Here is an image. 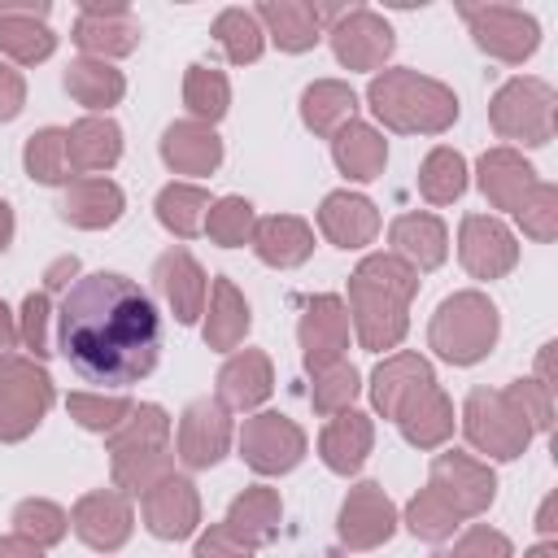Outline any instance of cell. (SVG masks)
<instances>
[{"instance_id": "ac0fdd59", "label": "cell", "mask_w": 558, "mask_h": 558, "mask_svg": "<svg viewBox=\"0 0 558 558\" xmlns=\"http://www.w3.org/2000/svg\"><path fill=\"white\" fill-rule=\"evenodd\" d=\"M157 288L166 292V301H170V310H174L179 323H192V318L201 314L205 275H201V266L187 257V248L161 253V262H157Z\"/></svg>"}, {"instance_id": "4dcf8cb0", "label": "cell", "mask_w": 558, "mask_h": 558, "mask_svg": "<svg viewBox=\"0 0 558 558\" xmlns=\"http://www.w3.org/2000/svg\"><path fill=\"white\" fill-rule=\"evenodd\" d=\"M336 161H340V170L349 179H375L384 170V140L371 126L349 118L340 126V135H336Z\"/></svg>"}, {"instance_id": "5b68a950", "label": "cell", "mask_w": 558, "mask_h": 558, "mask_svg": "<svg viewBox=\"0 0 558 558\" xmlns=\"http://www.w3.org/2000/svg\"><path fill=\"white\" fill-rule=\"evenodd\" d=\"M52 401V379L22 362V357H0V440H22L48 410Z\"/></svg>"}, {"instance_id": "1f68e13d", "label": "cell", "mask_w": 558, "mask_h": 558, "mask_svg": "<svg viewBox=\"0 0 558 558\" xmlns=\"http://www.w3.org/2000/svg\"><path fill=\"white\" fill-rule=\"evenodd\" d=\"M397 418H401L405 440H414V445H436V440L453 427V418H449V401L436 392V384L423 388L414 401H405V405L397 410Z\"/></svg>"}, {"instance_id": "ffe728a7", "label": "cell", "mask_w": 558, "mask_h": 558, "mask_svg": "<svg viewBox=\"0 0 558 558\" xmlns=\"http://www.w3.org/2000/svg\"><path fill=\"white\" fill-rule=\"evenodd\" d=\"M253 248H257V257L262 262H270V266H296V262H305L310 257V248H314V235H310V227L301 222V218H262L257 227H253Z\"/></svg>"}, {"instance_id": "2e32d148", "label": "cell", "mask_w": 558, "mask_h": 558, "mask_svg": "<svg viewBox=\"0 0 558 558\" xmlns=\"http://www.w3.org/2000/svg\"><path fill=\"white\" fill-rule=\"evenodd\" d=\"M349 340V323H344V310L336 296H318L310 301L305 310V323H301V344H305V366L310 371H327L336 362V353L344 349Z\"/></svg>"}, {"instance_id": "cb8c5ba5", "label": "cell", "mask_w": 558, "mask_h": 558, "mask_svg": "<svg viewBox=\"0 0 558 558\" xmlns=\"http://www.w3.org/2000/svg\"><path fill=\"white\" fill-rule=\"evenodd\" d=\"M480 187H484V196H488L493 205L519 209V201H523L536 183H532V166H523L514 153L497 148V153H488V157L480 161Z\"/></svg>"}, {"instance_id": "f546056e", "label": "cell", "mask_w": 558, "mask_h": 558, "mask_svg": "<svg viewBox=\"0 0 558 558\" xmlns=\"http://www.w3.org/2000/svg\"><path fill=\"white\" fill-rule=\"evenodd\" d=\"M366 449H371V423H366L362 414H340V418L323 432V462H327L331 471H340V475L357 471L362 458H366Z\"/></svg>"}, {"instance_id": "7c38bea8", "label": "cell", "mask_w": 558, "mask_h": 558, "mask_svg": "<svg viewBox=\"0 0 558 558\" xmlns=\"http://www.w3.org/2000/svg\"><path fill=\"white\" fill-rule=\"evenodd\" d=\"M74 532L92 545V549H118L131 536V506L122 493H87L74 506Z\"/></svg>"}, {"instance_id": "60d3db41", "label": "cell", "mask_w": 558, "mask_h": 558, "mask_svg": "<svg viewBox=\"0 0 558 558\" xmlns=\"http://www.w3.org/2000/svg\"><path fill=\"white\" fill-rule=\"evenodd\" d=\"M301 105H305V122L314 131H331V122L353 113V92L344 83H314Z\"/></svg>"}, {"instance_id": "91938a15", "label": "cell", "mask_w": 558, "mask_h": 558, "mask_svg": "<svg viewBox=\"0 0 558 558\" xmlns=\"http://www.w3.org/2000/svg\"><path fill=\"white\" fill-rule=\"evenodd\" d=\"M327 558H340V554H327Z\"/></svg>"}, {"instance_id": "816d5d0a", "label": "cell", "mask_w": 558, "mask_h": 558, "mask_svg": "<svg viewBox=\"0 0 558 558\" xmlns=\"http://www.w3.org/2000/svg\"><path fill=\"white\" fill-rule=\"evenodd\" d=\"M449 558H510V545H506V536H497V532H488V527H475V532L462 541V549L449 554Z\"/></svg>"}, {"instance_id": "8992f818", "label": "cell", "mask_w": 558, "mask_h": 558, "mask_svg": "<svg viewBox=\"0 0 558 558\" xmlns=\"http://www.w3.org/2000/svg\"><path fill=\"white\" fill-rule=\"evenodd\" d=\"M523 405L514 401V392H484L475 388L471 401H466V432L480 449L497 453V458H514L523 445H527V423H523Z\"/></svg>"}, {"instance_id": "836d02e7", "label": "cell", "mask_w": 558, "mask_h": 558, "mask_svg": "<svg viewBox=\"0 0 558 558\" xmlns=\"http://www.w3.org/2000/svg\"><path fill=\"white\" fill-rule=\"evenodd\" d=\"M262 17L275 26L279 48L301 52V48H314V39H318V17H331V13L314 9V4H262Z\"/></svg>"}, {"instance_id": "e575fe53", "label": "cell", "mask_w": 558, "mask_h": 558, "mask_svg": "<svg viewBox=\"0 0 558 558\" xmlns=\"http://www.w3.org/2000/svg\"><path fill=\"white\" fill-rule=\"evenodd\" d=\"M65 92L87 109H105L122 96V74L109 70L105 61H74L65 74Z\"/></svg>"}, {"instance_id": "ee69618b", "label": "cell", "mask_w": 558, "mask_h": 558, "mask_svg": "<svg viewBox=\"0 0 558 558\" xmlns=\"http://www.w3.org/2000/svg\"><path fill=\"white\" fill-rule=\"evenodd\" d=\"M405 519H410V532H414V536H427V541L449 536V532H453V523H458V514H453V510H449L432 488H423V493L410 501Z\"/></svg>"}, {"instance_id": "d4e9b609", "label": "cell", "mask_w": 558, "mask_h": 558, "mask_svg": "<svg viewBox=\"0 0 558 558\" xmlns=\"http://www.w3.org/2000/svg\"><path fill=\"white\" fill-rule=\"evenodd\" d=\"M61 214H65L74 227H109V222H118V214H122V192H118L109 179H78V183L65 192Z\"/></svg>"}, {"instance_id": "30bf717a", "label": "cell", "mask_w": 558, "mask_h": 558, "mask_svg": "<svg viewBox=\"0 0 558 558\" xmlns=\"http://www.w3.org/2000/svg\"><path fill=\"white\" fill-rule=\"evenodd\" d=\"M453 514H471V510H484L493 501V475L475 462H466L462 453H445L436 458L432 466V484H427Z\"/></svg>"}, {"instance_id": "44dd1931", "label": "cell", "mask_w": 558, "mask_h": 558, "mask_svg": "<svg viewBox=\"0 0 558 558\" xmlns=\"http://www.w3.org/2000/svg\"><path fill=\"white\" fill-rule=\"evenodd\" d=\"M318 222H323V231H327L340 248H357V244H366V240L375 235V227H379V218H375L371 201L349 196V192L327 196V201H323V209H318Z\"/></svg>"}, {"instance_id": "8fae6325", "label": "cell", "mask_w": 558, "mask_h": 558, "mask_svg": "<svg viewBox=\"0 0 558 558\" xmlns=\"http://www.w3.org/2000/svg\"><path fill=\"white\" fill-rule=\"evenodd\" d=\"M462 17L475 26L480 48L506 57V61H523L536 48V22L519 9H462Z\"/></svg>"}, {"instance_id": "f5cc1de1", "label": "cell", "mask_w": 558, "mask_h": 558, "mask_svg": "<svg viewBox=\"0 0 558 558\" xmlns=\"http://www.w3.org/2000/svg\"><path fill=\"white\" fill-rule=\"evenodd\" d=\"M17 109H22V78H17L13 70L0 65V122L13 118Z\"/></svg>"}, {"instance_id": "5bb4252c", "label": "cell", "mask_w": 558, "mask_h": 558, "mask_svg": "<svg viewBox=\"0 0 558 558\" xmlns=\"http://www.w3.org/2000/svg\"><path fill=\"white\" fill-rule=\"evenodd\" d=\"M392 523H397V514H392L388 497L379 493V484H357L349 493L344 510H340V536L349 545H357V549H371V545L388 541Z\"/></svg>"}, {"instance_id": "83f0119b", "label": "cell", "mask_w": 558, "mask_h": 558, "mask_svg": "<svg viewBox=\"0 0 558 558\" xmlns=\"http://www.w3.org/2000/svg\"><path fill=\"white\" fill-rule=\"evenodd\" d=\"M227 527L244 541V545H262L279 532V497L270 488H248L244 497L231 501L227 510Z\"/></svg>"}, {"instance_id": "277c9868", "label": "cell", "mask_w": 558, "mask_h": 558, "mask_svg": "<svg viewBox=\"0 0 558 558\" xmlns=\"http://www.w3.org/2000/svg\"><path fill=\"white\" fill-rule=\"evenodd\" d=\"M497 336V310L475 296V292H462V296H449L440 310H436V323H432V349L445 357V362H475L488 353Z\"/></svg>"}, {"instance_id": "8d00e7d4", "label": "cell", "mask_w": 558, "mask_h": 558, "mask_svg": "<svg viewBox=\"0 0 558 558\" xmlns=\"http://www.w3.org/2000/svg\"><path fill=\"white\" fill-rule=\"evenodd\" d=\"M22 161H26L31 179H39V183H61V179H70L65 131H57V126H48V131H35V135L26 140V153H22Z\"/></svg>"}, {"instance_id": "d590c367", "label": "cell", "mask_w": 558, "mask_h": 558, "mask_svg": "<svg viewBox=\"0 0 558 558\" xmlns=\"http://www.w3.org/2000/svg\"><path fill=\"white\" fill-rule=\"evenodd\" d=\"M205 209H209V196L201 187H187V183H170L161 196H157V218L174 231V235H196L205 227Z\"/></svg>"}, {"instance_id": "9c48e42d", "label": "cell", "mask_w": 558, "mask_h": 558, "mask_svg": "<svg viewBox=\"0 0 558 558\" xmlns=\"http://www.w3.org/2000/svg\"><path fill=\"white\" fill-rule=\"evenodd\" d=\"M227 440H231V423L222 401H192L179 423V458L187 466H214L227 453Z\"/></svg>"}, {"instance_id": "6da1fadb", "label": "cell", "mask_w": 558, "mask_h": 558, "mask_svg": "<svg viewBox=\"0 0 558 558\" xmlns=\"http://www.w3.org/2000/svg\"><path fill=\"white\" fill-rule=\"evenodd\" d=\"M57 353L87 384H140L161 353V318L153 296L118 270L74 279L57 310Z\"/></svg>"}, {"instance_id": "9a60e30c", "label": "cell", "mask_w": 558, "mask_h": 558, "mask_svg": "<svg viewBox=\"0 0 558 558\" xmlns=\"http://www.w3.org/2000/svg\"><path fill=\"white\" fill-rule=\"evenodd\" d=\"M462 262L480 279H497L514 266V240L493 218H466L462 222Z\"/></svg>"}, {"instance_id": "681fc988", "label": "cell", "mask_w": 558, "mask_h": 558, "mask_svg": "<svg viewBox=\"0 0 558 558\" xmlns=\"http://www.w3.org/2000/svg\"><path fill=\"white\" fill-rule=\"evenodd\" d=\"M196 558H253V545H244L227 523L209 527V536L196 541Z\"/></svg>"}, {"instance_id": "4fadbf2b", "label": "cell", "mask_w": 558, "mask_h": 558, "mask_svg": "<svg viewBox=\"0 0 558 558\" xmlns=\"http://www.w3.org/2000/svg\"><path fill=\"white\" fill-rule=\"evenodd\" d=\"M144 519L157 536L179 541L196 527V493L179 475H161L153 488H144Z\"/></svg>"}, {"instance_id": "680465c9", "label": "cell", "mask_w": 558, "mask_h": 558, "mask_svg": "<svg viewBox=\"0 0 558 558\" xmlns=\"http://www.w3.org/2000/svg\"><path fill=\"white\" fill-rule=\"evenodd\" d=\"M436 558H449V554H436Z\"/></svg>"}, {"instance_id": "f907efd6", "label": "cell", "mask_w": 558, "mask_h": 558, "mask_svg": "<svg viewBox=\"0 0 558 558\" xmlns=\"http://www.w3.org/2000/svg\"><path fill=\"white\" fill-rule=\"evenodd\" d=\"M44 314H48V296H44V292H31L26 305H22V340H26V349H35V353H48Z\"/></svg>"}, {"instance_id": "74e56055", "label": "cell", "mask_w": 558, "mask_h": 558, "mask_svg": "<svg viewBox=\"0 0 558 558\" xmlns=\"http://www.w3.org/2000/svg\"><path fill=\"white\" fill-rule=\"evenodd\" d=\"M244 327H248V305L240 301V292H235L227 279H218V283H214V314H209L205 340H209L214 349H231V344L244 336Z\"/></svg>"}, {"instance_id": "f1b7e54d", "label": "cell", "mask_w": 558, "mask_h": 558, "mask_svg": "<svg viewBox=\"0 0 558 558\" xmlns=\"http://www.w3.org/2000/svg\"><path fill=\"white\" fill-rule=\"evenodd\" d=\"M266 392H270V366H266L262 353H240V357H231V362L222 366V375H218V397H222L227 405H235V410L257 405Z\"/></svg>"}, {"instance_id": "bcb514c9", "label": "cell", "mask_w": 558, "mask_h": 558, "mask_svg": "<svg viewBox=\"0 0 558 558\" xmlns=\"http://www.w3.org/2000/svg\"><path fill=\"white\" fill-rule=\"evenodd\" d=\"M70 414L83 423V427H92V432H105V427H118L122 423V414H131V405H126V397H83V392H74L70 397Z\"/></svg>"}, {"instance_id": "9f6ffc18", "label": "cell", "mask_w": 558, "mask_h": 558, "mask_svg": "<svg viewBox=\"0 0 558 558\" xmlns=\"http://www.w3.org/2000/svg\"><path fill=\"white\" fill-rule=\"evenodd\" d=\"M9 235H13V214H9V205L0 201V248L9 244Z\"/></svg>"}, {"instance_id": "7dc6e473", "label": "cell", "mask_w": 558, "mask_h": 558, "mask_svg": "<svg viewBox=\"0 0 558 558\" xmlns=\"http://www.w3.org/2000/svg\"><path fill=\"white\" fill-rule=\"evenodd\" d=\"M353 392H357L353 366H327L323 379L314 384V405H318V410H336L340 401H353Z\"/></svg>"}, {"instance_id": "e0dca14e", "label": "cell", "mask_w": 558, "mask_h": 558, "mask_svg": "<svg viewBox=\"0 0 558 558\" xmlns=\"http://www.w3.org/2000/svg\"><path fill=\"white\" fill-rule=\"evenodd\" d=\"M331 44H336V57H340V61H349V65H357V70H371V65H379V61L392 52V31H388L375 13L353 9V13L331 31Z\"/></svg>"}, {"instance_id": "7402d4cb", "label": "cell", "mask_w": 558, "mask_h": 558, "mask_svg": "<svg viewBox=\"0 0 558 558\" xmlns=\"http://www.w3.org/2000/svg\"><path fill=\"white\" fill-rule=\"evenodd\" d=\"M65 153L74 170H105L122 153V131L109 118H83L74 131H65Z\"/></svg>"}, {"instance_id": "7bdbcfd3", "label": "cell", "mask_w": 558, "mask_h": 558, "mask_svg": "<svg viewBox=\"0 0 558 558\" xmlns=\"http://www.w3.org/2000/svg\"><path fill=\"white\" fill-rule=\"evenodd\" d=\"M13 523H17V536H26L35 545H52L65 536V514L52 501H22Z\"/></svg>"}, {"instance_id": "f35d334b", "label": "cell", "mask_w": 558, "mask_h": 558, "mask_svg": "<svg viewBox=\"0 0 558 558\" xmlns=\"http://www.w3.org/2000/svg\"><path fill=\"white\" fill-rule=\"evenodd\" d=\"M418 187H423V196H427L432 205L453 201V196L466 187V166H462V157H458V153H449V148H436V153L423 161Z\"/></svg>"}, {"instance_id": "ba28073f", "label": "cell", "mask_w": 558, "mask_h": 558, "mask_svg": "<svg viewBox=\"0 0 558 558\" xmlns=\"http://www.w3.org/2000/svg\"><path fill=\"white\" fill-rule=\"evenodd\" d=\"M240 449H244V462L262 475H275V471H288L301 462L305 453V436L283 418V414H257L244 423V436H240Z\"/></svg>"}, {"instance_id": "d6a6232c", "label": "cell", "mask_w": 558, "mask_h": 558, "mask_svg": "<svg viewBox=\"0 0 558 558\" xmlns=\"http://www.w3.org/2000/svg\"><path fill=\"white\" fill-rule=\"evenodd\" d=\"M392 244H397L410 262H418L423 270H432V266L445 262V227H440L436 218H427V214L397 218V227H392Z\"/></svg>"}, {"instance_id": "4316f807", "label": "cell", "mask_w": 558, "mask_h": 558, "mask_svg": "<svg viewBox=\"0 0 558 558\" xmlns=\"http://www.w3.org/2000/svg\"><path fill=\"white\" fill-rule=\"evenodd\" d=\"M135 35L140 26L122 13V9H100V4H87L74 39L87 48V52H131L135 48Z\"/></svg>"}, {"instance_id": "f6af8a7d", "label": "cell", "mask_w": 558, "mask_h": 558, "mask_svg": "<svg viewBox=\"0 0 558 558\" xmlns=\"http://www.w3.org/2000/svg\"><path fill=\"white\" fill-rule=\"evenodd\" d=\"M253 231V205L248 201H240V196H227V201H218L214 209H209V235L218 240V244H244V235Z\"/></svg>"}, {"instance_id": "db71d44e", "label": "cell", "mask_w": 558, "mask_h": 558, "mask_svg": "<svg viewBox=\"0 0 558 558\" xmlns=\"http://www.w3.org/2000/svg\"><path fill=\"white\" fill-rule=\"evenodd\" d=\"M0 558H39V545L26 536H9V541H0Z\"/></svg>"}, {"instance_id": "52a82bcc", "label": "cell", "mask_w": 558, "mask_h": 558, "mask_svg": "<svg viewBox=\"0 0 558 558\" xmlns=\"http://www.w3.org/2000/svg\"><path fill=\"white\" fill-rule=\"evenodd\" d=\"M549 113H554V92L541 78H514L493 100V126L506 140L545 144L549 140Z\"/></svg>"}, {"instance_id": "7a4b0ae2", "label": "cell", "mask_w": 558, "mask_h": 558, "mask_svg": "<svg viewBox=\"0 0 558 558\" xmlns=\"http://www.w3.org/2000/svg\"><path fill=\"white\" fill-rule=\"evenodd\" d=\"M414 292V275L397 257H371L353 275V314L366 349H388L405 331V296Z\"/></svg>"}, {"instance_id": "6f0895ef", "label": "cell", "mask_w": 558, "mask_h": 558, "mask_svg": "<svg viewBox=\"0 0 558 558\" xmlns=\"http://www.w3.org/2000/svg\"><path fill=\"white\" fill-rule=\"evenodd\" d=\"M527 558H554V549H549V545H541V549H536V554H527Z\"/></svg>"}, {"instance_id": "3957f363", "label": "cell", "mask_w": 558, "mask_h": 558, "mask_svg": "<svg viewBox=\"0 0 558 558\" xmlns=\"http://www.w3.org/2000/svg\"><path fill=\"white\" fill-rule=\"evenodd\" d=\"M371 105L397 131H440L458 113L453 92H445L440 83L418 78L410 70H392V74L375 78L371 83Z\"/></svg>"}, {"instance_id": "11a10c76", "label": "cell", "mask_w": 558, "mask_h": 558, "mask_svg": "<svg viewBox=\"0 0 558 558\" xmlns=\"http://www.w3.org/2000/svg\"><path fill=\"white\" fill-rule=\"evenodd\" d=\"M13 344V323H9V310L0 305V353Z\"/></svg>"}, {"instance_id": "d6986e66", "label": "cell", "mask_w": 558, "mask_h": 558, "mask_svg": "<svg viewBox=\"0 0 558 558\" xmlns=\"http://www.w3.org/2000/svg\"><path fill=\"white\" fill-rule=\"evenodd\" d=\"M48 4H0V48L13 52L17 61H44L52 52V31L39 26Z\"/></svg>"}, {"instance_id": "484cf974", "label": "cell", "mask_w": 558, "mask_h": 558, "mask_svg": "<svg viewBox=\"0 0 558 558\" xmlns=\"http://www.w3.org/2000/svg\"><path fill=\"white\" fill-rule=\"evenodd\" d=\"M423 388H432V371H427L423 357H392V362H384L375 371V405L384 414H397Z\"/></svg>"}, {"instance_id": "c3c4849f", "label": "cell", "mask_w": 558, "mask_h": 558, "mask_svg": "<svg viewBox=\"0 0 558 558\" xmlns=\"http://www.w3.org/2000/svg\"><path fill=\"white\" fill-rule=\"evenodd\" d=\"M514 214H519V222H523L536 240H549V235H554V222H549V214H554V187H532V201L523 196Z\"/></svg>"}, {"instance_id": "603a6c76", "label": "cell", "mask_w": 558, "mask_h": 558, "mask_svg": "<svg viewBox=\"0 0 558 558\" xmlns=\"http://www.w3.org/2000/svg\"><path fill=\"white\" fill-rule=\"evenodd\" d=\"M161 153H166V161H170L174 170H183V174H205V170L218 166L222 144H218L214 131H205V126H196V122H174V126L166 131V140H161Z\"/></svg>"}, {"instance_id": "ab89813d", "label": "cell", "mask_w": 558, "mask_h": 558, "mask_svg": "<svg viewBox=\"0 0 558 558\" xmlns=\"http://www.w3.org/2000/svg\"><path fill=\"white\" fill-rule=\"evenodd\" d=\"M214 35H218V44L227 48V57H231L235 65H244V61H253V57L262 52L257 17H253V13H244V9H227V13L218 17Z\"/></svg>"}, {"instance_id": "b9f144b4", "label": "cell", "mask_w": 558, "mask_h": 558, "mask_svg": "<svg viewBox=\"0 0 558 558\" xmlns=\"http://www.w3.org/2000/svg\"><path fill=\"white\" fill-rule=\"evenodd\" d=\"M183 96H187V105H192L196 118H209V122H214V118H222V109H227V78H222L218 70L192 65Z\"/></svg>"}]
</instances>
